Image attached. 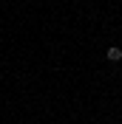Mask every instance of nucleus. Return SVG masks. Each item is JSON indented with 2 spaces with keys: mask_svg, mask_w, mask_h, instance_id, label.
<instances>
[{
  "mask_svg": "<svg viewBox=\"0 0 122 124\" xmlns=\"http://www.w3.org/2000/svg\"><path fill=\"white\" fill-rule=\"evenodd\" d=\"M105 56H108L111 62H119V59H122V51H119V48L114 45V48H108V51H105Z\"/></svg>",
  "mask_w": 122,
  "mask_h": 124,
  "instance_id": "f257e3e1",
  "label": "nucleus"
}]
</instances>
